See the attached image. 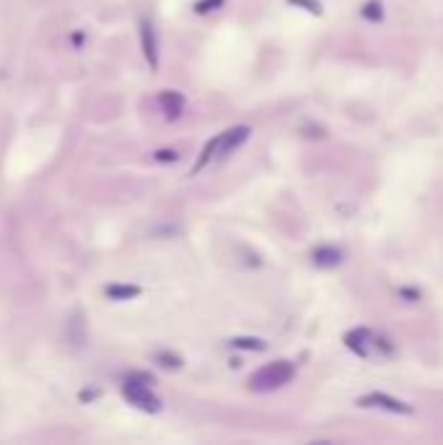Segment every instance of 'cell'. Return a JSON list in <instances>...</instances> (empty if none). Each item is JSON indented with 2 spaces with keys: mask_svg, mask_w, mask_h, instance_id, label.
I'll use <instances>...</instances> for the list:
<instances>
[{
  "mask_svg": "<svg viewBox=\"0 0 443 445\" xmlns=\"http://www.w3.org/2000/svg\"><path fill=\"white\" fill-rule=\"evenodd\" d=\"M342 258H344V253L339 247H331V245L315 247L313 250V263L321 266V269H334V266L342 263Z\"/></svg>",
  "mask_w": 443,
  "mask_h": 445,
  "instance_id": "cell-8",
  "label": "cell"
},
{
  "mask_svg": "<svg viewBox=\"0 0 443 445\" xmlns=\"http://www.w3.org/2000/svg\"><path fill=\"white\" fill-rule=\"evenodd\" d=\"M233 346H237V349H266V341L261 339H248V336H237V339H233Z\"/></svg>",
  "mask_w": 443,
  "mask_h": 445,
  "instance_id": "cell-11",
  "label": "cell"
},
{
  "mask_svg": "<svg viewBox=\"0 0 443 445\" xmlns=\"http://www.w3.org/2000/svg\"><path fill=\"white\" fill-rule=\"evenodd\" d=\"M344 344H347L357 357H362V360H371L375 351H378V354H391V351H394V346H391L384 336H378V333L368 331V328H355L350 333H344Z\"/></svg>",
  "mask_w": 443,
  "mask_h": 445,
  "instance_id": "cell-2",
  "label": "cell"
},
{
  "mask_svg": "<svg viewBox=\"0 0 443 445\" xmlns=\"http://www.w3.org/2000/svg\"><path fill=\"white\" fill-rule=\"evenodd\" d=\"M154 159H157V162H175L177 152L175 149H159V152H154Z\"/></svg>",
  "mask_w": 443,
  "mask_h": 445,
  "instance_id": "cell-15",
  "label": "cell"
},
{
  "mask_svg": "<svg viewBox=\"0 0 443 445\" xmlns=\"http://www.w3.org/2000/svg\"><path fill=\"white\" fill-rule=\"evenodd\" d=\"M154 362L162 364V367H173V370H177V367H183V357L175 354V351H157V354H154Z\"/></svg>",
  "mask_w": 443,
  "mask_h": 445,
  "instance_id": "cell-10",
  "label": "cell"
},
{
  "mask_svg": "<svg viewBox=\"0 0 443 445\" xmlns=\"http://www.w3.org/2000/svg\"><path fill=\"white\" fill-rule=\"evenodd\" d=\"M123 396L128 401L130 406H136L141 411H159L162 409V401L152 393V386L149 383H139V380H128L123 383Z\"/></svg>",
  "mask_w": 443,
  "mask_h": 445,
  "instance_id": "cell-3",
  "label": "cell"
},
{
  "mask_svg": "<svg viewBox=\"0 0 443 445\" xmlns=\"http://www.w3.org/2000/svg\"><path fill=\"white\" fill-rule=\"evenodd\" d=\"M224 6V0H199L196 3V13H209V11H217Z\"/></svg>",
  "mask_w": 443,
  "mask_h": 445,
  "instance_id": "cell-13",
  "label": "cell"
},
{
  "mask_svg": "<svg viewBox=\"0 0 443 445\" xmlns=\"http://www.w3.org/2000/svg\"><path fill=\"white\" fill-rule=\"evenodd\" d=\"M292 377H295V364L287 362V360H279V362H271L266 367H261L258 373H253L248 383H250V391L268 393V391L287 386Z\"/></svg>",
  "mask_w": 443,
  "mask_h": 445,
  "instance_id": "cell-1",
  "label": "cell"
},
{
  "mask_svg": "<svg viewBox=\"0 0 443 445\" xmlns=\"http://www.w3.org/2000/svg\"><path fill=\"white\" fill-rule=\"evenodd\" d=\"M139 37H141L144 58H146V63H149V68L157 70L159 68V42H157V32H154V23L149 21V19H141Z\"/></svg>",
  "mask_w": 443,
  "mask_h": 445,
  "instance_id": "cell-5",
  "label": "cell"
},
{
  "mask_svg": "<svg viewBox=\"0 0 443 445\" xmlns=\"http://www.w3.org/2000/svg\"><path fill=\"white\" fill-rule=\"evenodd\" d=\"M248 136H250V128H248V125H235V128L219 133V152H217V162H222V159H227L233 152H237L245 141H248Z\"/></svg>",
  "mask_w": 443,
  "mask_h": 445,
  "instance_id": "cell-6",
  "label": "cell"
},
{
  "mask_svg": "<svg viewBox=\"0 0 443 445\" xmlns=\"http://www.w3.org/2000/svg\"><path fill=\"white\" fill-rule=\"evenodd\" d=\"M290 3H292V6H303L305 11L315 13V16L321 13V3H315V0H290Z\"/></svg>",
  "mask_w": 443,
  "mask_h": 445,
  "instance_id": "cell-14",
  "label": "cell"
},
{
  "mask_svg": "<svg viewBox=\"0 0 443 445\" xmlns=\"http://www.w3.org/2000/svg\"><path fill=\"white\" fill-rule=\"evenodd\" d=\"M105 294L110 300H133L141 294V287H136V284H110V287H105Z\"/></svg>",
  "mask_w": 443,
  "mask_h": 445,
  "instance_id": "cell-9",
  "label": "cell"
},
{
  "mask_svg": "<svg viewBox=\"0 0 443 445\" xmlns=\"http://www.w3.org/2000/svg\"><path fill=\"white\" fill-rule=\"evenodd\" d=\"M357 406H362V409H386L391 411V414H412V406H409L407 401L388 396V393H381V391L360 396L357 398Z\"/></svg>",
  "mask_w": 443,
  "mask_h": 445,
  "instance_id": "cell-4",
  "label": "cell"
},
{
  "mask_svg": "<svg viewBox=\"0 0 443 445\" xmlns=\"http://www.w3.org/2000/svg\"><path fill=\"white\" fill-rule=\"evenodd\" d=\"M159 107H162V112L170 117V120H177V117L183 115V110H186V96L180 92L167 89V92L159 94Z\"/></svg>",
  "mask_w": 443,
  "mask_h": 445,
  "instance_id": "cell-7",
  "label": "cell"
},
{
  "mask_svg": "<svg viewBox=\"0 0 443 445\" xmlns=\"http://www.w3.org/2000/svg\"><path fill=\"white\" fill-rule=\"evenodd\" d=\"M362 19H368V21H381L384 19V11H381V3H375V0H371V3H365V8H362Z\"/></svg>",
  "mask_w": 443,
  "mask_h": 445,
  "instance_id": "cell-12",
  "label": "cell"
}]
</instances>
